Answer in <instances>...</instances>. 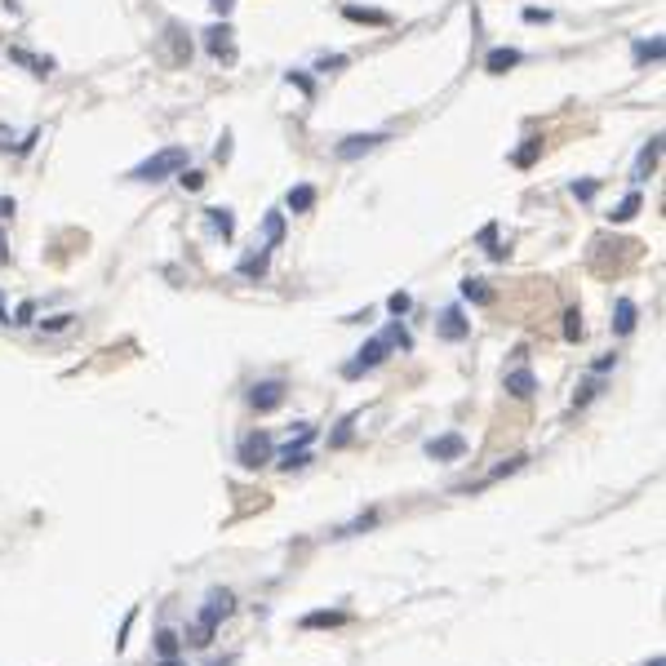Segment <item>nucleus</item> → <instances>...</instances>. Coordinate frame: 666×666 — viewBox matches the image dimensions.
<instances>
[{
	"mask_svg": "<svg viewBox=\"0 0 666 666\" xmlns=\"http://www.w3.org/2000/svg\"><path fill=\"white\" fill-rule=\"evenodd\" d=\"M382 143H387V133H351V138H342V143H338V160H355V156L382 147Z\"/></svg>",
	"mask_w": 666,
	"mask_h": 666,
	"instance_id": "nucleus-7",
	"label": "nucleus"
},
{
	"mask_svg": "<svg viewBox=\"0 0 666 666\" xmlns=\"http://www.w3.org/2000/svg\"><path fill=\"white\" fill-rule=\"evenodd\" d=\"M160 666H183V662H178V657H165V662H160Z\"/></svg>",
	"mask_w": 666,
	"mask_h": 666,
	"instance_id": "nucleus-33",
	"label": "nucleus"
},
{
	"mask_svg": "<svg viewBox=\"0 0 666 666\" xmlns=\"http://www.w3.org/2000/svg\"><path fill=\"white\" fill-rule=\"evenodd\" d=\"M271 458V435L267 431H253V435H245V444H240V467H262V462Z\"/></svg>",
	"mask_w": 666,
	"mask_h": 666,
	"instance_id": "nucleus-4",
	"label": "nucleus"
},
{
	"mask_svg": "<svg viewBox=\"0 0 666 666\" xmlns=\"http://www.w3.org/2000/svg\"><path fill=\"white\" fill-rule=\"evenodd\" d=\"M387 307H391V316H405V311H409V293H391Z\"/></svg>",
	"mask_w": 666,
	"mask_h": 666,
	"instance_id": "nucleus-28",
	"label": "nucleus"
},
{
	"mask_svg": "<svg viewBox=\"0 0 666 666\" xmlns=\"http://www.w3.org/2000/svg\"><path fill=\"white\" fill-rule=\"evenodd\" d=\"M209 5H213L218 14H231V5H236V0H209Z\"/></svg>",
	"mask_w": 666,
	"mask_h": 666,
	"instance_id": "nucleus-31",
	"label": "nucleus"
},
{
	"mask_svg": "<svg viewBox=\"0 0 666 666\" xmlns=\"http://www.w3.org/2000/svg\"><path fill=\"white\" fill-rule=\"evenodd\" d=\"M635 54H640V58H662V40H649V45H640Z\"/></svg>",
	"mask_w": 666,
	"mask_h": 666,
	"instance_id": "nucleus-29",
	"label": "nucleus"
},
{
	"mask_svg": "<svg viewBox=\"0 0 666 666\" xmlns=\"http://www.w3.org/2000/svg\"><path fill=\"white\" fill-rule=\"evenodd\" d=\"M249 405L258 409V413H271V409H280L285 405V382H258V387L249 391Z\"/></svg>",
	"mask_w": 666,
	"mask_h": 666,
	"instance_id": "nucleus-5",
	"label": "nucleus"
},
{
	"mask_svg": "<svg viewBox=\"0 0 666 666\" xmlns=\"http://www.w3.org/2000/svg\"><path fill=\"white\" fill-rule=\"evenodd\" d=\"M14 213V200H0V218H9Z\"/></svg>",
	"mask_w": 666,
	"mask_h": 666,
	"instance_id": "nucleus-32",
	"label": "nucleus"
},
{
	"mask_svg": "<svg viewBox=\"0 0 666 666\" xmlns=\"http://www.w3.org/2000/svg\"><path fill=\"white\" fill-rule=\"evenodd\" d=\"M467 333H471V325L462 320V311H458V307H449V311L440 316V338H449V342H462Z\"/></svg>",
	"mask_w": 666,
	"mask_h": 666,
	"instance_id": "nucleus-9",
	"label": "nucleus"
},
{
	"mask_svg": "<svg viewBox=\"0 0 666 666\" xmlns=\"http://www.w3.org/2000/svg\"><path fill=\"white\" fill-rule=\"evenodd\" d=\"M342 622H347V613H307L302 627H342Z\"/></svg>",
	"mask_w": 666,
	"mask_h": 666,
	"instance_id": "nucleus-16",
	"label": "nucleus"
},
{
	"mask_svg": "<svg viewBox=\"0 0 666 666\" xmlns=\"http://www.w3.org/2000/svg\"><path fill=\"white\" fill-rule=\"evenodd\" d=\"M205 36H209V49H213V54H222V45H227V36H231V31H227V27H209Z\"/></svg>",
	"mask_w": 666,
	"mask_h": 666,
	"instance_id": "nucleus-26",
	"label": "nucleus"
},
{
	"mask_svg": "<svg viewBox=\"0 0 666 666\" xmlns=\"http://www.w3.org/2000/svg\"><path fill=\"white\" fill-rule=\"evenodd\" d=\"M231 604H236V600H231L227 591H222V595H213V600L205 604V613H200L196 631H191V644H209V640H213V627H218V622L231 613Z\"/></svg>",
	"mask_w": 666,
	"mask_h": 666,
	"instance_id": "nucleus-3",
	"label": "nucleus"
},
{
	"mask_svg": "<svg viewBox=\"0 0 666 666\" xmlns=\"http://www.w3.org/2000/svg\"><path fill=\"white\" fill-rule=\"evenodd\" d=\"M564 338H569V342H577V338H582V316H577V311L564 316Z\"/></svg>",
	"mask_w": 666,
	"mask_h": 666,
	"instance_id": "nucleus-24",
	"label": "nucleus"
},
{
	"mask_svg": "<svg viewBox=\"0 0 666 666\" xmlns=\"http://www.w3.org/2000/svg\"><path fill=\"white\" fill-rule=\"evenodd\" d=\"M240 271H245V276H262V271H267V253L245 258V262H240Z\"/></svg>",
	"mask_w": 666,
	"mask_h": 666,
	"instance_id": "nucleus-25",
	"label": "nucleus"
},
{
	"mask_svg": "<svg viewBox=\"0 0 666 666\" xmlns=\"http://www.w3.org/2000/svg\"><path fill=\"white\" fill-rule=\"evenodd\" d=\"M262 231H267V245H280V236H285V218H280V213H267Z\"/></svg>",
	"mask_w": 666,
	"mask_h": 666,
	"instance_id": "nucleus-20",
	"label": "nucleus"
},
{
	"mask_svg": "<svg viewBox=\"0 0 666 666\" xmlns=\"http://www.w3.org/2000/svg\"><path fill=\"white\" fill-rule=\"evenodd\" d=\"M649 666H662V657H653V662H649Z\"/></svg>",
	"mask_w": 666,
	"mask_h": 666,
	"instance_id": "nucleus-34",
	"label": "nucleus"
},
{
	"mask_svg": "<svg viewBox=\"0 0 666 666\" xmlns=\"http://www.w3.org/2000/svg\"><path fill=\"white\" fill-rule=\"evenodd\" d=\"M209 222H213V231H222V236H231V231H236L231 209H209Z\"/></svg>",
	"mask_w": 666,
	"mask_h": 666,
	"instance_id": "nucleus-18",
	"label": "nucleus"
},
{
	"mask_svg": "<svg viewBox=\"0 0 666 666\" xmlns=\"http://www.w3.org/2000/svg\"><path fill=\"white\" fill-rule=\"evenodd\" d=\"M515 63H520V54H515V49H493V54H489V63H484V67H489L493 76H502V71H507V67H515Z\"/></svg>",
	"mask_w": 666,
	"mask_h": 666,
	"instance_id": "nucleus-13",
	"label": "nucleus"
},
{
	"mask_svg": "<svg viewBox=\"0 0 666 666\" xmlns=\"http://www.w3.org/2000/svg\"><path fill=\"white\" fill-rule=\"evenodd\" d=\"M311 205H316V191H311V187H293V191H289V209H293V213H307Z\"/></svg>",
	"mask_w": 666,
	"mask_h": 666,
	"instance_id": "nucleus-14",
	"label": "nucleus"
},
{
	"mask_svg": "<svg viewBox=\"0 0 666 666\" xmlns=\"http://www.w3.org/2000/svg\"><path fill=\"white\" fill-rule=\"evenodd\" d=\"M573 196H582V200H591V196H595V183H573Z\"/></svg>",
	"mask_w": 666,
	"mask_h": 666,
	"instance_id": "nucleus-30",
	"label": "nucleus"
},
{
	"mask_svg": "<svg viewBox=\"0 0 666 666\" xmlns=\"http://www.w3.org/2000/svg\"><path fill=\"white\" fill-rule=\"evenodd\" d=\"M316 440V427H302V435H298V444H289V449H280V458H276V467H285V471H293V467H307V444Z\"/></svg>",
	"mask_w": 666,
	"mask_h": 666,
	"instance_id": "nucleus-6",
	"label": "nucleus"
},
{
	"mask_svg": "<svg viewBox=\"0 0 666 666\" xmlns=\"http://www.w3.org/2000/svg\"><path fill=\"white\" fill-rule=\"evenodd\" d=\"M635 213H640V191H631V196L622 200V205H617V209H613L609 218H613V222H631Z\"/></svg>",
	"mask_w": 666,
	"mask_h": 666,
	"instance_id": "nucleus-15",
	"label": "nucleus"
},
{
	"mask_svg": "<svg viewBox=\"0 0 666 666\" xmlns=\"http://www.w3.org/2000/svg\"><path fill=\"white\" fill-rule=\"evenodd\" d=\"M183 169H187V151L183 147H165V151H156L151 160H143V165L133 169V178L138 183H165V178L183 173Z\"/></svg>",
	"mask_w": 666,
	"mask_h": 666,
	"instance_id": "nucleus-2",
	"label": "nucleus"
},
{
	"mask_svg": "<svg viewBox=\"0 0 666 666\" xmlns=\"http://www.w3.org/2000/svg\"><path fill=\"white\" fill-rule=\"evenodd\" d=\"M156 649H160V657H173V653H178V635H173V631H160V635H156Z\"/></svg>",
	"mask_w": 666,
	"mask_h": 666,
	"instance_id": "nucleus-22",
	"label": "nucleus"
},
{
	"mask_svg": "<svg viewBox=\"0 0 666 666\" xmlns=\"http://www.w3.org/2000/svg\"><path fill=\"white\" fill-rule=\"evenodd\" d=\"M538 151H542V138H524V147L515 151V165H533Z\"/></svg>",
	"mask_w": 666,
	"mask_h": 666,
	"instance_id": "nucleus-19",
	"label": "nucleus"
},
{
	"mask_svg": "<svg viewBox=\"0 0 666 666\" xmlns=\"http://www.w3.org/2000/svg\"><path fill=\"white\" fill-rule=\"evenodd\" d=\"M347 18H355V23H387V14H378V9H355V5H347Z\"/></svg>",
	"mask_w": 666,
	"mask_h": 666,
	"instance_id": "nucleus-21",
	"label": "nucleus"
},
{
	"mask_svg": "<svg viewBox=\"0 0 666 666\" xmlns=\"http://www.w3.org/2000/svg\"><path fill=\"white\" fill-rule=\"evenodd\" d=\"M71 320L76 316H49V320H40V329L45 333H63V329H71Z\"/></svg>",
	"mask_w": 666,
	"mask_h": 666,
	"instance_id": "nucleus-23",
	"label": "nucleus"
},
{
	"mask_svg": "<svg viewBox=\"0 0 666 666\" xmlns=\"http://www.w3.org/2000/svg\"><path fill=\"white\" fill-rule=\"evenodd\" d=\"M395 342H400V347H409V333L400 329V320H395V325H391L387 333H382V338H369V342H365V347L355 351V360H351V365L342 369V373H347V378H360L365 369H378L382 360H387V351L395 347Z\"/></svg>",
	"mask_w": 666,
	"mask_h": 666,
	"instance_id": "nucleus-1",
	"label": "nucleus"
},
{
	"mask_svg": "<svg viewBox=\"0 0 666 666\" xmlns=\"http://www.w3.org/2000/svg\"><path fill=\"white\" fill-rule=\"evenodd\" d=\"M617 333H631L635 329V302L631 298H617V320H613Z\"/></svg>",
	"mask_w": 666,
	"mask_h": 666,
	"instance_id": "nucleus-12",
	"label": "nucleus"
},
{
	"mask_svg": "<svg viewBox=\"0 0 666 666\" xmlns=\"http://www.w3.org/2000/svg\"><path fill=\"white\" fill-rule=\"evenodd\" d=\"M427 453H431L435 462H453V458L467 453V440H462V435H440V440L427 444Z\"/></svg>",
	"mask_w": 666,
	"mask_h": 666,
	"instance_id": "nucleus-8",
	"label": "nucleus"
},
{
	"mask_svg": "<svg viewBox=\"0 0 666 666\" xmlns=\"http://www.w3.org/2000/svg\"><path fill=\"white\" fill-rule=\"evenodd\" d=\"M507 391H511L515 400H529V395L538 391V378H533L529 369H511V373H507Z\"/></svg>",
	"mask_w": 666,
	"mask_h": 666,
	"instance_id": "nucleus-10",
	"label": "nucleus"
},
{
	"mask_svg": "<svg viewBox=\"0 0 666 666\" xmlns=\"http://www.w3.org/2000/svg\"><path fill=\"white\" fill-rule=\"evenodd\" d=\"M657 143H662V138H649V147L640 151V160H635V183H644V178L653 173V165H657Z\"/></svg>",
	"mask_w": 666,
	"mask_h": 666,
	"instance_id": "nucleus-11",
	"label": "nucleus"
},
{
	"mask_svg": "<svg viewBox=\"0 0 666 666\" xmlns=\"http://www.w3.org/2000/svg\"><path fill=\"white\" fill-rule=\"evenodd\" d=\"M178 183H183L187 191H200V187H205V173H196V169H183V178H178Z\"/></svg>",
	"mask_w": 666,
	"mask_h": 666,
	"instance_id": "nucleus-27",
	"label": "nucleus"
},
{
	"mask_svg": "<svg viewBox=\"0 0 666 666\" xmlns=\"http://www.w3.org/2000/svg\"><path fill=\"white\" fill-rule=\"evenodd\" d=\"M462 298H471V302H493V293L484 289V280H462Z\"/></svg>",
	"mask_w": 666,
	"mask_h": 666,
	"instance_id": "nucleus-17",
	"label": "nucleus"
}]
</instances>
